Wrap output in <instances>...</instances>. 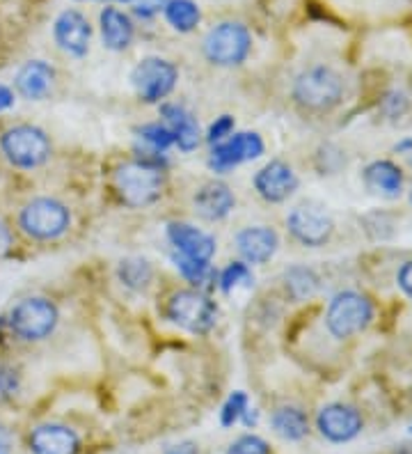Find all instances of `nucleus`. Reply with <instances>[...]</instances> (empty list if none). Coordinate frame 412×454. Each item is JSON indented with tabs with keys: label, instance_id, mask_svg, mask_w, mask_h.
<instances>
[{
	"label": "nucleus",
	"instance_id": "f257e3e1",
	"mask_svg": "<svg viewBox=\"0 0 412 454\" xmlns=\"http://www.w3.org/2000/svg\"><path fill=\"white\" fill-rule=\"evenodd\" d=\"M293 99L307 111H332L344 99V81L330 67H309L293 83Z\"/></svg>",
	"mask_w": 412,
	"mask_h": 454
},
{
	"label": "nucleus",
	"instance_id": "f03ea898",
	"mask_svg": "<svg viewBox=\"0 0 412 454\" xmlns=\"http://www.w3.org/2000/svg\"><path fill=\"white\" fill-rule=\"evenodd\" d=\"M374 319V305L360 292H339L330 301L325 312V326L337 340H346L362 333Z\"/></svg>",
	"mask_w": 412,
	"mask_h": 454
},
{
	"label": "nucleus",
	"instance_id": "7ed1b4c3",
	"mask_svg": "<svg viewBox=\"0 0 412 454\" xmlns=\"http://www.w3.org/2000/svg\"><path fill=\"white\" fill-rule=\"evenodd\" d=\"M115 189L121 202L128 207H147L159 200L163 189V172L159 166L136 161L117 168Z\"/></svg>",
	"mask_w": 412,
	"mask_h": 454
},
{
	"label": "nucleus",
	"instance_id": "20e7f679",
	"mask_svg": "<svg viewBox=\"0 0 412 454\" xmlns=\"http://www.w3.org/2000/svg\"><path fill=\"white\" fill-rule=\"evenodd\" d=\"M0 147L12 166L33 170L46 163L51 156V143L42 129L33 124H19V127L7 129L5 136L0 138Z\"/></svg>",
	"mask_w": 412,
	"mask_h": 454
},
{
	"label": "nucleus",
	"instance_id": "39448f33",
	"mask_svg": "<svg viewBox=\"0 0 412 454\" xmlns=\"http://www.w3.org/2000/svg\"><path fill=\"white\" fill-rule=\"evenodd\" d=\"M250 49H253V37L243 23H218L204 37V56L218 67L241 65Z\"/></svg>",
	"mask_w": 412,
	"mask_h": 454
},
{
	"label": "nucleus",
	"instance_id": "423d86ee",
	"mask_svg": "<svg viewBox=\"0 0 412 454\" xmlns=\"http://www.w3.org/2000/svg\"><path fill=\"white\" fill-rule=\"evenodd\" d=\"M55 326H58V308L42 296L23 299L10 312L12 333H17L19 338L27 342L49 338Z\"/></svg>",
	"mask_w": 412,
	"mask_h": 454
},
{
	"label": "nucleus",
	"instance_id": "0eeeda50",
	"mask_svg": "<svg viewBox=\"0 0 412 454\" xmlns=\"http://www.w3.org/2000/svg\"><path fill=\"white\" fill-rule=\"evenodd\" d=\"M69 209L53 198H37L27 202L21 211V227L27 237L39 241H51L66 232L69 227Z\"/></svg>",
	"mask_w": 412,
	"mask_h": 454
},
{
	"label": "nucleus",
	"instance_id": "6e6552de",
	"mask_svg": "<svg viewBox=\"0 0 412 454\" xmlns=\"http://www.w3.org/2000/svg\"><path fill=\"white\" fill-rule=\"evenodd\" d=\"M176 78H179L176 67L163 58H144L131 72L133 88L137 97L147 104H156L170 95L176 85Z\"/></svg>",
	"mask_w": 412,
	"mask_h": 454
},
{
	"label": "nucleus",
	"instance_id": "1a4fd4ad",
	"mask_svg": "<svg viewBox=\"0 0 412 454\" xmlns=\"http://www.w3.org/2000/svg\"><path fill=\"white\" fill-rule=\"evenodd\" d=\"M215 310L214 301H209L202 292H192V289H183L176 292L167 303V317L176 326L186 328L190 333H209L215 324Z\"/></svg>",
	"mask_w": 412,
	"mask_h": 454
},
{
	"label": "nucleus",
	"instance_id": "9d476101",
	"mask_svg": "<svg viewBox=\"0 0 412 454\" xmlns=\"http://www.w3.org/2000/svg\"><path fill=\"white\" fill-rule=\"evenodd\" d=\"M289 232L305 246H323L328 244L335 232V221L319 202H300L286 218Z\"/></svg>",
	"mask_w": 412,
	"mask_h": 454
},
{
	"label": "nucleus",
	"instance_id": "9b49d317",
	"mask_svg": "<svg viewBox=\"0 0 412 454\" xmlns=\"http://www.w3.org/2000/svg\"><path fill=\"white\" fill-rule=\"evenodd\" d=\"M316 429H319L321 436L325 441H330V443H348V441H353V438L362 434L364 420L355 406L332 402V404L323 406L319 411Z\"/></svg>",
	"mask_w": 412,
	"mask_h": 454
},
{
	"label": "nucleus",
	"instance_id": "f8f14e48",
	"mask_svg": "<svg viewBox=\"0 0 412 454\" xmlns=\"http://www.w3.org/2000/svg\"><path fill=\"white\" fill-rule=\"evenodd\" d=\"M264 152V143L257 133H237L227 140H220L211 152L209 166L215 172H227L243 161H253Z\"/></svg>",
	"mask_w": 412,
	"mask_h": 454
},
{
	"label": "nucleus",
	"instance_id": "ddd939ff",
	"mask_svg": "<svg viewBox=\"0 0 412 454\" xmlns=\"http://www.w3.org/2000/svg\"><path fill=\"white\" fill-rule=\"evenodd\" d=\"M89 23L88 19L82 17L81 12L66 10L62 12L60 17L55 19L53 26V37L55 44L60 46L65 53L74 58H82L89 49Z\"/></svg>",
	"mask_w": 412,
	"mask_h": 454
},
{
	"label": "nucleus",
	"instance_id": "4468645a",
	"mask_svg": "<svg viewBox=\"0 0 412 454\" xmlns=\"http://www.w3.org/2000/svg\"><path fill=\"white\" fill-rule=\"evenodd\" d=\"M254 189L266 202H284L298 189V177L289 163L270 161L257 172Z\"/></svg>",
	"mask_w": 412,
	"mask_h": 454
},
{
	"label": "nucleus",
	"instance_id": "2eb2a0df",
	"mask_svg": "<svg viewBox=\"0 0 412 454\" xmlns=\"http://www.w3.org/2000/svg\"><path fill=\"white\" fill-rule=\"evenodd\" d=\"M167 237H170L172 246L179 250V255L190 257V260L211 262L215 253V239L188 223H170Z\"/></svg>",
	"mask_w": 412,
	"mask_h": 454
},
{
	"label": "nucleus",
	"instance_id": "dca6fc26",
	"mask_svg": "<svg viewBox=\"0 0 412 454\" xmlns=\"http://www.w3.org/2000/svg\"><path fill=\"white\" fill-rule=\"evenodd\" d=\"M30 450L33 454H78L81 438L69 427L49 422L30 434Z\"/></svg>",
	"mask_w": 412,
	"mask_h": 454
},
{
	"label": "nucleus",
	"instance_id": "f3484780",
	"mask_svg": "<svg viewBox=\"0 0 412 454\" xmlns=\"http://www.w3.org/2000/svg\"><path fill=\"white\" fill-rule=\"evenodd\" d=\"M280 239L275 230L264 225L245 227L237 234V248L247 264H264L277 253Z\"/></svg>",
	"mask_w": 412,
	"mask_h": 454
},
{
	"label": "nucleus",
	"instance_id": "a211bd4d",
	"mask_svg": "<svg viewBox=\"0 0 412 454\" xmlns=\"http://www.w3.org/2000/svg\"><path fill=\"white\" fill-rule=\"evenodd\" d=\"M192 205L204 221H220L234 209V195L222 182H206L198 189Z\"/></svg>",
	"mask_w": 412,
	"mask_h": 454
},
{
	"label": "nucleus",
	"instance_id": "6ab92c4d",
	"mask_svg": "<svg viewBox=\"0 0 412 454\" xmlns=\"http://www.w3.org/2000/svg\"><path fill=\"white\" fill-rule=\"evenodd\" d=\"M55 72L53 67L46 65L44 60H30L19 69L17 74V90L19 95L30 101L44 99L51 92Z\"/></svg>",
	"mask_w": 412,
	"mask_h": 454
},
{
	"label": "nucleus",
	"instance_id": "aec40b11",
	"mask_svg": "<svg viewBox=\"0 0 412 454\" xmlns=\"http://www.w3.org/2000/svg\"><path fill=\"white\" fill-rule=\"evenodd\" d=\"M160 115L165 117V127L170 129L175 136V143L182 147L183 152L195 150L199 145V127L198 120L176 104H163L160 106Z\"/></svg>",
	"mask_w": 412,
	"mask_h": 454
},
{
	"label": "nucleus",
	"instance_id": "412c9836",
	"mask_svg": "<svg viewBox=\"0 0 412 454\" xmlns=\"http://www.w3.org/2000/svg\"><path fill=\"white\" fill-rule=\"evenodd\" d=\"M101 39L104 46L110 51H124L133 42V23L131 19L117 7H105L99 17Z\"/></svg>",
	"mask_w": 412,
	"mask_h": 454
},
{
	"label": "nucleus",
	"instance_id": "4be33fe9",
	"mask_svg": "<svg viewBox=\"0 0 412 454\" xmlns=\"http://www.w3.org/2000/svg\"><path fill=\"white\" fill-rule=\"evenodd\" d=\"M367 189L383 198H399L403 191V175L392 161H374L364 170Z\"/></svg>",
	"mask_w": 412,
	"mask_h": 454
},
{
	"label": "nucleus",
	"instance_id": "5701e85b",
	"mask_svg": "<svg viewBox=\"0 0 412 454\" xmlns=\"http://www.w3.org/2000/svg\"><path fill=\"white\" fill-rule=\"evenodd\" d=\"M273 432L284 441H302L309 434V420L298 406H280L270 418Z\"/></svg>",
	"mask_w": 412,
	"mask_h": 454
},
{
	"label": "nucleus",
	"instance_id": "b1692460",
	"mask_svg": "<svg viewBox=\"0 0 412 454\" xmlns=\"http://www.w3.org/2000/svg\"><path fill=\"white\" fill-rule=\"evenodd\" d=\"M163 12L167 23L175 30H179V33H190V30H195L199 19H202L198 3H192V0H167Z\"/></svg>",
	"mask_w": 412,
	"mask_h": 454
},
{
	"label": "nucleus",
	"instance_id": "393cba45",
	"mask_svg": "<svg viewBox=\"0 0 412 454\" xmlns=\"http://www.w3.org/2000/svg\"><path fill=\"white\" fill-rule=\"evenodd\" d=\"M284 283L296 301L312 299L314 294L319 292V276L309 266H292L284 273Z\"/></svg>",
	"mask_w": 412,
	"mask_h": 454
},
{
	"label": "nucleus",
	"instance_id": "a878e982",
	"mask_svg": "<svg viewBox=\"0 0 412 454\" xmlns=\"http://www.w3.org/2000/svg\"><path fill=\"white\" fill-rule=\"evenodd\" d=\"M117 276L128 289H147L152 278H154V271H152V264L143 257H127V260L120 262V269H117Z\"/></svg>",
	"mask_w": 412,
	"mask_h": 454
},
{
	"label": "nucleus",
	"instance_id": "bb28decb",
	"mask_svg": "<svg viewBox=\"0 0 412 454\" xmlns=\"http://www.w3.org/2000/svg\"><path fill=\"white\" fill-rule=\"evenodd\" d=\"M176 269L182 271V276L186 278L188 283H192L198 289H211L215 283V271L211 269L209 262H198L190 260V257L175 255Z\"/></svg>",
	"mask_w": 412,
	"mask_h": 454
},
{
	"label": "nucleus",
	"instance_id": "cd10ccee",
	"mask_svg": "<svg viewBox=\"0 0 412 454\" xmlns=\"http://www.w3.org/2000/svg\"><path fill=\"white\" fill-rule=\"evenodd\" d=\"M254 278H253V271L247 269V264H243V262H234V264H229L222 271V276H220V287H222V292H234V289L238 287H253Z\"/></svg>",
	"mask_w": 412,
	"mask_h": 454
},
{
	"label": "nucleus",
	"instance_id": "c85d7f7f",
	"mask_svg": "<svg viewBox=\"0 0 412 454\" xmlns=\"http://www.w3.org/2000/svg\"><path fill=\"white\" fill-rule=\"evenodd\" d=\"M137 133H140V138H143L144 143L152 145L156 152L167 150V147L175 143V136H172V131L165 127V124H147V127H143Z\"/></svg>",
	"mask_w": 412,
	"mask_h": 454
},
{
	"label": "nucleus",
	"instance_id": "c756f323",
	"mask_svg": "<svg viewBox=\"0 0 412 454\" xmlns=\"http://www.w3.org/2000/svg\"><path fill=\"white\" fill-rule=\"evenodd\" d=\"M245 409H247V395L238 390V393H234L229 399H227L222 411H220V422H222V427L237 425V422L243 418V413H245Z\"/></svg>",
	"mask_w": 412,
	"mask_h": 454
},
{
	"label": "nucleus",
	"instance_id": "7c9ffc66",
	"mask_svg": "<svg viewBox=\"0 0 412 454\" xmlns=\"http://www.w3.org/2000/svg\"><path fill=\"white\" fill-rule=\"evenodd\" d=\"M227 454H270V448L264 438L254 436V434H245V436L237 438L229 445Z\"/></svg>",
	"mask_w": 412,
	"mask_h": 454
},
{
	"label": "nucleus",
	"instance_id": "2f4dec72",
	"mask_svg": "<svg viewBox=\"0 0 412 454\" xmlns=\"http://www.w3.org/2000/svg\"><path fill=\"white\" fill-rule=\"evenodd\" d=\"M408 108H410V104H408V97L403 92H390L383 99V113L387 117H403Z\"/></svg>",
	"mask_w": 412,
	"mask_h": 454
},
{
	"label": "nucleus",
	"instance_id": "473e14b6",
	"mask_svg": "<svg viewBox=\"0 0 412 454\" xmlns=\"http://www.w3.org/2000/svg\"><path fill=\"white\" fill-rule=\"evenodd\" d=\"M165 3H167V0H131L133 12L143 19L156 17V14L165 7Z\"/></svg>",
	"mask_w": 412,
	"mask_h": 454
},
{
	"label": "nucleus",
	"instance_id": "72a5a7b5",
	"mask_svg": "<svg viewBox=\"0 0 412 454\" xmlns=\"http://www.w3.org/2000/svg\"><path fill=\"white\" fill-rule=\"evenodd\" d=\"M17 390H19L17 372L12 370V367L0 365V395H3V397H12Z\"/></svg>",
	"mask_w": 412,
	"mask_h": 454
},
{
	"label": "nucleus",
	"instance_id": "f704fd0d",
	"mask_svg": "<svg viewBox=\"0 0 412 454\" xmlns=\"http://www.w3.org/2000/svg\"><path fill=\"white\" fill-rule=\"evenodd\" d=\"M231 129H234V120H231V117H227V115L220 117L218 122L211 124L209 136H206V138H209V143H220V140H225L227 136H229Z\"/></svg>",
	"mask_w": 412,
	"mask_h": 454
},
{
	"label": "nucleus",
	"instance_id": "c9c22d12",
	"mask_svg": "<svg viewBox=\"0 0 412 454\" xmlns=\"http://www.w3.org/2000/svg\"><path fill=\"white\" fill-rule=\"evenodd\" d=\"M396 280H399V287L403 289V294H406L408 299L412 301V260L406 262V264L399 269V276H396Z\"/></svg>",
	"mask_w": 412,
	"mask_h": 454
},
{
	"label": "nucleus",
	"instance_id": "e433bc0d",
	"mask_svg": "<svg viewBox=\"0 0 412 454\" xmlns=\"http://www.w3.org/2000/svg\"><path fill=\"white\" fill-rule=\"evenodd\" d=\"M12 248V232L7 223L0 218V257H5Z\"/></svg>",
	"mask_w": 412,
	"mask_h": 454
},
{
	"label": "nucleus",
	"instance_id": "4c0bfd02",
	"mask_svg": "<svg viewBox=\"0 0 412 454\" xmlns=\"http://www.w3.org/2000/svg\"><path fill=\"white\" fill-rule=\"evenodd\" d=\"M165 454H199V448L192 441H182V443L170 445V448L165 450Z\"/></svg>",
	"mask_w": 412,
	"mask_h": 454
},
{
	"label": "nucleus",
	"instance_id": "58836bf2",
	"mask_svg": "<svg viewBox=\"0 0 412 454\" xmlns=\"http://www.w3.org/2000/svg\"><path fill=\"white\" fill-rule=\"evenodd\" d=\"M10 445H12V434L3 422H0V454H7L10 452Z\"/></svg>",
	"mask_w": 412,
	"mask_h": 454
},
{
	"label": "nucleus",
	"instance_id": "ea45409f",
	"mask_svg": "<svg viewBox=\"0 0 412 454\" xmlns=\"http://www.w3.org/2000/svg\"><path fill=\"white\" fill-rule=\"evenodd\" d=\"M12 104H14V95H12V90L5 88V85H0V113L7 111Z\"/></svg>",
	"mask_w": 412,
	"mask_h": 454
},
{
	"label": "nucleus",
	"instance_id": "a19ab883",
	"mask_svg": "<svg viewBox=\"0 0 412 454\" xmlns=\"http://www.w3.org/2000/svg\"><path fill=\"white\" fill-rule=\"evenodd\" d=\"M257 418H259V413L254 409H250V406H247L245 409V413H243V418H241V422L245 427H254L257 425Z\"/></svg>",
	"mask_w": 412,
	"mask_h": 454
},
{
	"label": "nucleus",
	"instance_id": "79ce46f5",
	"mask_svg": "<svg viewBox=\"0 0 412 454\" xmlns=\"http://www.w3.org/2000/svg\"><path fill=\"white\" fill-rule=\"evenodd\" d=\"M396 150H399V152H403V150H412V140H406V143L396 145Z\"/></svg>",
	"mask_w": 412,
	"mask_h": 454
},
{
	"label": "nucleus",
	"instance_id": "37998d69",
	"mask_svg": "<svg viewBox=\"0 0 412 454\" xmlns=\"http://www.w3.org/2000/svg\"><path fill=\"white\" fill-rule=\"evenodd\" d=\"M117 3H131V0H117Z\"/></svg>",
	"mask_w": 412,
	"mask_h": 454
},
{
	"label": "nucleus",
	"instance_id": "c03bdc74",
	"mask_svg": "<svg viewBox=\"0 0 412 454\" xmlns=\"http://www.w3.org/2000/svg\"><path fill=\"white\" fill-rule=\"evenodd\" d=\"M410 202H412V191H410Z\"/></svg>",
	"mask_w": 412,
	"mask_h": 454
},
{
	"label": "nucleus",
	"instance_id": "a18cd8bd",
	"mask_svg": "<svg viewBox=\"0 0 412 454\" xmlns=\"http://www.w3.org/2000/svg\"><path fill=\"white\" fill-rule=\"evenodd\" d=\"M410 432H412V425H410Z\"/></svg>",
	"mask_w": 412,
	"mask_h": 454
}]
</instances>
